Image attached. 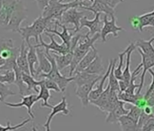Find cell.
Wrapping results in <instances>:
<instances>
[{
    "label": "cell",
    "mask_w": 154,
    "mask_h": 131,
    "mask_svg": "<svg viewBox=\"0 0 154 131\" xmlns=\"http://www.w3.org/2000/svg\"><path fill=\"white\" fill-rule=\"evenodd\" d=\"M44 85L46 87V88H48L49 90H54L55 92H61V89L59 88V86L53 80L49 79V78H44L42 79Z\"/></svg>",
    "instance_id": "obj_40"
},
{
    "label": "cell",
    "mask_w": 154,
    "mask_h": 131,
    "mask_svg": "<svg viewBox=\"0 0 154 131\" xmlns=\"http://www.w3.org/2000/svg\"><path fill=\"white\" fill-rule=\"evenodd\" d=\"M59 1L62 3L63 1V0H59ZM75 1H77V2H79V3H84V1H85V0H75ZM88 1H91V2H94V0H88Z\"/></svg>",
    "instance_id": "obj_48"
},
{
    "label": "cell",
    "mask_w": 154,
    "mask_h": 131,
    "mask_svg": "<svg viewBox=\"0 0 154 131\" xmlns=\"http://www.w3.org/2000/svg\"><path fill=\"white\" fill-rule=\"evenodd\" d=\"M38 100L42 99L43 100V103L41 104V107H49V108H52V105H50L48 103V100L49 98L51 97V94H50V91L48 88H46V87L44 85L42 79L40 80V86H39V93H38Z\"/></svg>",
    "instance_id": "obj_31"
},
{
    "label": "cell",
    "mask_w": 154,
    "mask_h": 131,
    "mask_svg": "<svg viewBox=\"0 0 154 131\" xmlns=\"http://www.w3.org/2000/svg\"><path fill=\"white\" fill-rule=\"evenodd\" d=\"M23 79H24L25 84L27 87V96L31 95V94H34L33 92L39 93L38 88L40 86V80L37 81L31 75H28V74H26V73H23Z\"/></svg>",
    "instance_id": "obj_27"
},
{
    "label": "cell",
    "mask_w": 154,
    "mask_h": 131,
    "mask_svg": "<svg viewBox=\"0 0 154 131\" xmlns=\"http://www.w3.org/2000/svg\"><path fill=\"white\" fill-rule=\"evenodd\" d=\"M81 6H85L84 3H79L77 1H72L70 3H61L59 0H51L48 6L42 11V17L48 18L52 21H60L63 14L73 8H80Z\"/></svg>",
    "instance_id": "obj_3"
},
{
    "label": "cell",
    "mask_w": 154,
    "mask_h": 131,
    "mask_svg": "<svg viewBox=\"0 0 154 131\" xmlns=\"http://www.w3.org/2000/svg\"><path fill=\"white\" fill-rule=\"evenodd\" d=\"M127 47L125 48V50L122 53L118 54V58H119V65L116 69H114V75L116 77V78L118 80H122V75H123V71H122V66H123V60H124V56L127 55Z\"/></svg>",
    "instance_id": "obj_34"
},
{
    "label": "cell",
    "mask_w": 154,
    "mask_h": 131,
    "mask_svg": "<svg viewBox=\"0 0 154 131\" xmlns=\"http://www.w3.org/2000/svg\"><path fill=\"white\" fill-rule=\"evenodd\" d=\"M45 35L47 37H49L51 42L49 44H47V43H45L43 40L42 37H39V45H36L37 46H39V47H45V51H49L50 52V50H52V53L58 54V55H66L68 53H72L71 50H70V48L66 45H64L63 43L58 44L55 41L53 34L47 33V32H45Z\"/></svg>",
    "instance_id": "obj_7"
},
{
    "label": "cell",
    "mask_w": 154,
    "mask_h": 131,
    "mask_svg": "<svg viewBox=\"0 0 154 131\" xmlns=\"http://www.w3.org/2000/svg\"><path fill=\"white\" fill-rule=\"evenodd\" d=\"M137 48L135 43H130L129 46H127V55H126V67H125V69L123 71V75H122V80L126 83L128 86L131 82V71H130V63H131V54L132 52Z\"/></svg>",
    "instance_id": "obj_22"
},
{
    "label": "cell",
    "mask_w": 154,
    "mask_h": 131,
    "mask_svg": "<svg viewBox=\"0 0 154 131\" xmlns=\"http://www.w3.org/2000/svg\"><path fill=\"white\" fill-rule=\"evenodd\" d=\"M141 112H142V108L141 107L132 105L131 107V108L129 109V112H128L127 116H129L130 117H131L132 119H134L135 121L138 122L139 119H140V117L141 115Z\"/></svg>",
    "instance_id": "obj_38"
},
{
    "label": "cell",
    "mask_w": 154,
    "mask_h": 131,
    "mask_svg": "<svg viewBox=\"0 0 154 131\" xmlns=\"http://www.w3.org/2000/svg\"><path fill=\"white\" fill-rule=\"evenodd\" d=\"M51 109H52V111L49 114V116L47 117L46 122L43 126L45 128V131H51L50 125H51V122H52V120H53V118H54V117L55 115H57L58 113H62V114H63L65 116L70 114V108L68 107V103L66 101V97H63L62 100L57 105L53 106Z\"/></svg>",
    "instance_id": "obj_12"
},
{
    "label": "cell",
    "mask_w": 154,
    "mask_h": 131,
    "mask_svg": "<svg viewBox=\"0 0 154 131\" xmlns=\"http://www.w3.org/2000/svg\"><path fill=\"white\" fill-rule=\"evenodd\" d=\"M103 27V20H101V14L98 13L95 15V17L93 20H89L86 17H85L81 20L80 29H82L84 27H88L90 36L94 37V35H96L98 33L101 34Z\"/></svg>",
    "instance_id": "obj_14"
},
{
    "label": "cell",
    "mask_w": 154,
    "mask_h": 131,
    "mask_svg": "<svg viewBox=\"0 0 154 131\" xmlns=\"http://www.w3.org/2000/svg\"><path fill=\"white\" fill-rule=\"evenodd\" d=\"M20 47L14 46V40L0 37V56L6 61L12 57H18Z\"/></svg>",
    "instance_id": "obj_11"
},
{
    "label": "cell",
    "mask_w": 154,
    "mask_h": 131,
    "mask_svg": "<svg viewBox=\"0 0 154 131\" xmlns=\"http://www.w3.org/2000/svg\"><path fill=\"white\" fill-rule=\"evenodd\" d=\"M27 53H28V46H27L26 41L23 40L21 46H20V53L17 59V64L23 73L31 75L30 69H29V65H28V60H27Z\"/></svg>",
    "instance_id": "obj_19"
},
{
    "label": "cell",
    "mask_w": 154,
    "mask_h": 131,
    "mask_svg": "<svg viewBox=\"0 0 154 131\" xmlns=\"http://www.w3.org/2000/svg\"><path fill=\"white\" fill-rule=\"evenodd\" d=\"M2 7H3V0H0V11L2 9Z\"/></svg>",
    "instance_id": "obj_49"
},
{
    "label": "cell",
    "mask_w": 154,
    "mask_h": 131,
    "mask_svg": "<svg viewBox=\"0 0 154 131\" xmlns=\"http://www.w3.org/2000/svg\"><path fill=\"white\" fill-rule=\"evenodd\" d=\"M103 29L101 31V38L103 40V42H106L107 40V36L110 34H112L114 37H118V32L120 31H123L124 29L122 27H118L116 25V18L115 16L111 17V20L108 19V15L103 16Z\"/></svg>",
    "instance_id": "obj_10"
},
{
    "label": "cell",
    "mask_w": 154,
    "mask_h": 131,
    "mask_svg": "<svg viewBox=\"0 0 154 131\" xmlns=\"http://www.w3.org/2000/svg\"><path fill=\"white\" fill-rule=\"evenodd\" d=\"M32 131H38V130H37V128L35 127V125H33V126H32Z\"/></svg>",
    "instance_id": "obj_51"
},
{
    "label": "cell",
    "mask_w": 154,
    "mask_h": 131,
    "mask_svg": "<svg viewBox=\"0 0 154 131\" xmlns=\"http://www.w3.org/2000/svg\"><path fill=\"white\" fill-rule=\"evenodd\" d=\"M149 73L150 76L152 77V80H151V83H150V85H149L148 90L146 91V94L144 95V97H145L146 100L149 98V97L150 96V94H151L152 91L154 90V71H153L152 69H149Z\"/></svg>",
    "instance_id": "obj_41"
},
{
    "label": "cell",
    "mask_w": 154,
    "mask_h": 131,
    "mask_svg": "<svg viewBox=\"0 0 154 131\" xmlns=\"http://www.w3.org/2000/svg\"><path fill=\"white\" fill-rule=\"evenodd\" d=\"M51 22L52 20L43 18L41 15L33 22L32 25L20 27L17 33L21 35L23 40L26 41V45L30 44L31 37L35 38L36 45H39V37H42V34L46 30V28H48V25Z\"/></svg>",
    "instance_id": "obj_2"
},
{
    "label": "cell",
    "mask_w": 154,
    "mask_h": 131,
    "mask_svg": "<svg viewBox=\"0 0 154 131\" xmlns=\"http://www.w3.org/2000/svg\"><path fill=\"white\" fill-rule=\"evenodd\" d=\"M137 78V75L135 74H131V82L129 84V87L127 88V89L124 91L126 94H129V95H134L135 94V90L136 88H139V85H136L135 84V79Z\"/></svg>",
    "instance_id": "obj_39"
},
{
    "label": "cell",
    "mask_w": 154,
    "mask_h": 131,
    "mask_svg": "<svg viewBox=\"0 0 154 131\" xmlns=\"http://www.w3.org/2000/svg\"><path fill=\"white\" fill-rule=\"evenodd\" d=\"M0 102H1V98H0Z\"/></svg>",
    "instance_id": "obj_52"
},
{
    "label": "cell",
    "mask_w": 154,
    "mask_h": 131,
    "mask_svg": "<svg viewBox=\"0 0 154 131\" xmlns=\"http://www.w3.org/2000/svg\"><path fill=\"white\" fill-rule=\"evenodd\" d=\"M36 51H37V56H38V68L35 70V78H37V77L41 73L47 74L51 71L52 64H51L50 60L47 58L45 51H44L42 49V47H39L36 46Z\"/></svg>",
    "instance_id": "obj_17"
},
{
    "label": "cell",
    "mask_w": 154,
    "mask_h": 131,
    "mask_svg": "<svg viewBox=\"0 0 154 131\" xmlns=\"http://www.w3.org/2000/svg\"><path fill=\"white\" fill-rule=\"evenodd\" d=\"M102 78H103V76H101L100 78H98L97 79H95L93 82H88V83H85V84H82V85L76 86L75 95H76L77 97L81 100L83 107H86L90 104V100H89L90 93L94 89V87L102 79Z\"/></svg>",
    "instance_id": "obj_9"
},
{
    "label": "cell",
    "mask_w": 154,
    "mask_h": 131,
    "mask_svg": "<svg viewBox=\"0 0 154 131\" xmlns=\"http://www.w3.org/2000/svg\"><path fill=\"white\" fill-rule=\"evenodd\" d=\"M118 123L122 131H138V122L127 115L122 116Z\"/></svg>",
    "instance_id": "obj_25"
},
{
    "label": "cell",
    "mask_w": 154,
    "mask_h": 131,
    "mask_svg": "<svg viewBox=\"0 0 154 131\" xmlns=\"http://www.w3.org/2000/svg\"><path fill=\"white\" fill-rule=\"evenodd\" d=\"M147 105L151 107H154V90L152 91V93L150 94V96L147 99Z\"/></svg>",
    "instance_id": "obj_45"
},
{
    "label": "cell",
    "mask_w": 154,
    "mask_h": 131,
    "mask_svg": "<svg viewBox=\"0 0 154 131\" xmlns=\"http://www.w3.org/2000/svg\"><path fill=\"white\" fill-rule=\"evenodd\" d=\"M22 101L20 103H8V102H4L5 105L11 107H26L27 108V113L30 117V118L33 120L35 118V115L32 111V107L38 101V97L36 94H31L28 96H23Z\"/></svg>",
    "instance_id": "obj_16"
},
{
    "label": "cell",
    "mask_w": 154,
    "mask_h": 131,
    "mask_svg": "<svg viewBox=\"0 0 154 131\" xmlns=\"http://www.w3.org/2000/svg\"><path fill=\"white\" fill-rule=\"evenodd\" d=\"M125 102L123 101H119V103L117 104V106L111 111L108 113L107 117H106V123H110V124H115L118 123V120L122 117L128 114L129 110L125 109L124 107Z\"/></svg>",
    "instance_id": "obj_20"
},
{
    "label": "cell",
    "mask_w": 154,
    "mask_h": 131,
    "mask_svg": "<svg viewBox=\"0 0 154 131\" xmlns=\"http://www.w3.org/2000/svg\"><path fill=\"white\" fill-rule=\"evenodd\" d=\"M54 22L56 23L57 26H59V27H61L63 28V32L60 33L59 31H57V30H56V27H55V29L46 28V30H45V32L57 35V36L62 39L63 43L64 45H66V46L70 48V50H71V42H72V37H73V34H69V31H74V28H68V27H66V26L60 24L59 21H57V20H55V21H54Z\"/></svg>",
    "instance_id": "obj_18"
},
{
    "label": "cell",
    "mask_w": 154,
    "mask_h": 131,
    "mask_svg": "<svg viewBox=\"0 0 154 131\" xmlns=\"http://www.w3.org/2000/svg\"><path fill=\"white\" fill-rule=\"evenodd\" d=\"M15 95H16V92L12 91L8 85L0 82V98H1V102H5L7 97L10 96H15Z\"/></svg>",
    "instance_id": "obj_36"
},
{
    "label": "cell",
    "mask_w": 154,
    "mask_h": 131,
    "mask_svg": "<svg viewBox=\"0 0 154 131\" xmlns=\"http://www.w3.org/2000/svg\"><path fill=\"white\" fill-rule=\"evenodd\" d=\"M97 56H98V50L95 48V46H93L90 49V51L86 54V56L81 60V62L78 64V66L76 67V69L73 72V76L80 73V72L85 71L91 65V63L97 57Z\"/></svg>",
    "instance_id": "obj_21"
},
{
    "label": "cell",
    "mask_w": 154,
    "mask_h": 131,
    "mask_svg": "<svg viewBox=\"0 0 154 131\" xmlns=\"http://www.w3.org/2000/svg\"><path fill=\"white\" fill-rule=\"evenodd\" d=\"M85 13L84 12H80L78 11V8H71L67 11H65L59 23L62 25H68V24H72L74 26V33H77L78 31H80V25H81V20L85 18Z\"/></svg>",
    "instance_id": "obj_6"
},
{
    "label": "cell",
    "mask_w": 154,
    "mask_h": 131,
    "mask_svg": "<svg viewBox=\"0 0 154 131\" xmlns=\"http://www.w3.org/2000/svg\"><path fill=\"white\" fill-rule=\"evenodd\" d=\"M150 27H154V17L151 19V21H150Z\"/></svg>",
    "instance_id": "obj_50"
},
{
    "label": "cell",
    "mask_w": 154,
    "mask_h": 131,
    "mask_svg": "<svg viewBox=\"0 0 154 131\" xmlns=\"http://www.w3.org/2000/svg\"><path fill=\"white\" fill-rule=\"evenodd\" d=\"M26 18H27V8L22 2V0H17L11 19L9 21V24L6 29L13 32H18L20 28V25Z\"/></svg>",
    "instance_id": "obj_5"
},
{
    "label": "cell",
    "mask_w": 154,
    "mask_h": 131,
    "mask_svg": "<svg viewBox=\"0 0 154 131\" xmlns=\"http://www.w3.org/2000/svg\"><path fill=\"white\" fill-rule=\"evenodd\" d=\"M35 1L36 2V4H37L39 9L43 11V10L48 6V4L50 3L51 0H35Z\"/></svg>",
    "instance_id": "obj_44"
},
{
    "label": "cell",
    "mask_w": 154,
    "mask_h": 131,
    "mask_svg": "<svg viewBox=\"0 0 154 131\" xmlns=\"http://www.w3.org/2000/svg\"><path fill=\"white\" fill-rule=\"evenodd\" d=\"M116 66V59H113L112 61V70L111 73L109 75L108 78V85L110 86L111 89L113 91H117L120 93V85H119V80L116 78L115 75H114V69Z\"/></svg>",
    "instance_id": "obj_32"
},
{
    "label": "cell",
    "mask_w": 154,
    "mask_h": 131,
    "mask_svg": "<svg viewBox=\"0 0 154 131\" xmlns=\"http://www.w3.org/2000/svg\"><path fill=\"white\" fill-rule=\"evenodd\" d=\"M138 52L140 54L142 61H141L140 64H139L137 66V68L134 69V71L132 73L138 76V71H140L142 69V72H141V75H140V82L139 84V88H138V91H137V93L140 94V92H141V90L143 88V86H144V80H145L146 72L149 71V69H151L152 68H154V60L152 58H150L149 56H148L147 55H145L140 48H138Z\"/></svg>",
    "instance_id": "obj_8"
},
{
    "label": "cell",
    "mask_w": 154,
    "mask_h": 131,
    "mask_svg": "<svg viewBox=\"0 0 154 131\" xmlns=\"http://www.w3.org/2000/svg\"><path fill=\"white\" fill-rule=\"evenodd\" d=\"M16 74L14 70L0 71V82L4 84H15Z\"/></svg>",
    "instance_id": "obj_35"
},
{
    "label": "cell",
    "mask_w": 154,
    "mask_h": 131,
    "mask_svg": "<svg viewBox=\"0 0 154 131\" xmlns=\"http://www.w3.org/2000/svg\"><path fill=\"white\" fill-rule=\"evenodd\" d=\"M153 17H154V10L149 13L144 14L142 16H138V19L140 22V32H142L144 27H150V21L153 18Z\"/></svg>",
    "instance_id": "obj_33"
},
{
    "label": "cell",
    "mask_w": 154,
    "mask_h": 131,
    "mask_svg": "<svg viewBox=\"0 0 154 131\" xmlns=\"http://www.w3.org/2000/svg\"><path fill=\"white\" fill-rule=\"evenodd\" d=\"M17 0H3V7L0 11V27L7 28L16 8Z\"/></svg>",
    "instance_id": "obj_13"
},
{
    "label": "cell",
    "mask_w": 154,
    "mask_h": 131,
    "mask_svg": "<svg viewBox=\"0 0 154 131\" xmlns=\"http://www.w3.org/2000/svg\"><path fill=\"white\" fill-rule=\"evenodd\" d=\"M45 54H46V56L47 58L50 60L51 64H52V69L49 73L47 74H44V73H41L37 78H49L53 81H54L60 88L61 89V92H64L67 86L69 85V83L74 81V76L73 77H71V78H66L65 76H63L61 73H60V70L58 69L57 68V65L55 63V59L54 57L53 56V55L49 52V51H45Z\"/></svg>",
    "instance_id": "obj_4"
},
{
    "label": "cell",
    "mask_w": 154,
    "mask_h": 131,
    "mask_svg": "<svg viewBox=\"0 0 154 131\" xmlns=\"http://www.w3.org/2000/svg\"><path fill=\"white\" fill-rule=\"evenodd\" d=\"M154 37H151L149 40L140 39L135 42V45L138 48H140L145 55L149 56L154 60Z\"/></svg>",
    "instance_id": "obj_24"
},
{
    "label": "cell",
    "mask_w": 154,
    "mask_h": 131,
    "mask_svg": "<svg viewBox=\"0 0 154 131\" xmlns=\"http://www.w3.org/2000/svg\"><path fill=\"white\" fill-rule=\"evenodd\" d=\"M104 71V68L103 65V61L101 56L98 55L97 57L91 63V65L85 70V72L93 74V75H98V76H103L102 74ZM104 74V73H103Z\"/></svg>",
    "instance_id": "obj_28"
},
{
    "label": "cell",
    "mask_w": 154,
    "mask_h": 131,
    "mask_svg": "<svg viewBox=\"0 0 154 131\" xmlns=\"http://www.w3.org/2000/svg\"><path fill=\"white\" fill-rule=\"evenodd\" d=\"M125 0H104V2L112 9H114L120 3H122Z\"/></svg>",
    "instance_id": "obj_43"
},
{
    "label": "cell",
    "mask_w": 154,
    "mask_h": 131,
    "mask_svg": "<svg viewBox=\"0 0 154 131\" xmlns=\"http://www.w3.org/2000/svg\"><path fill=\"white\" fill-rule=\"evenodd\" d=\"M153 130H154V117H151L144 124L140 131H153Z\"/></svg>",
    "instance_id": "obj_42"
},
{
    "label": "cell",
    "mask_w": 154,
    "mask_h": 131,
    "mask_svg": "<svg viewBox=\"0 0 154 131\" xmlns=\"http://www.w3.org/2000/svg\"><path fill=\"white\" fill-rule=\"evenodd\" d=\"M14 71H15V74H16L15 84L19 88V95H20V97H23L24 95H27V87H26V85L24 82L22 70L18 68V66H16V68L14 69Z\"/></svg>",
    "instance_id": "obj_30"
},
{
    "label": "cell",
    "mask_w": 154,
    "mask_h": 131,
    "mask_svg": "<svg viewBox=\"0 0 154 131\" xmlns=\"http://www.w3.org/2000/svg\"><path fill=\"white\" fill-rule=\"evenodd\" d=\"M110 93H111V88L108 85L106 89H104V91L103 92V94L94 101H91L90 103L93 104L94 106L97 107L101 111L104 112L106 106L108 104V100H109V97H110Z\"/></svg>",
    "instance_id": "obj_29"
},
{
    "label": "cell",
    "mask_w": 154,
    "mask_h": 131,
    "mask_svg": "<svg viewBox=\"0 0 154 131\" xmlns=\"http://www.w3.org/2000/svg\"><path fill=\"white\" fill-rule=\"evenodd\" d=\"M28 46V53H27V60H28V65H29V69H30V74L33 78H35V65L38 63V56H37V51H36V46L27 45Z\"/></svg>",
    "instance_id": "obj_23"
},
{
    "label": "cell",
    "mask_w": 154,
    "mask_h": 131,
    "mask_svg": "<svg viewBox=\"0 0 154 131\" xmlns=\"http://www.w3.org/2000/svg\"><path fill=\"white\" fill-rule=\"evenodd\" d=\"M6 62H7V61H6L5 59H3L1 56H0V68H1L2 66H4V65L6 64Z\"/></svg>",
    "instance_id": "obj_47"
},
{
    "label": "cell",
    "mask_w": 154,
    "mask_h": 131,
    "mask_svg": "<svg viewBox=\"0 0 154 131\" xmlns=\"http://www.w3.org/2000/svg\"><path fill=\"white\" fill-rule=\"evenodd\" d=\"M31 120H32L31 118H26V119H25L22 123L17 124V125H16V126H11L10 122L8 121L7 126H3L0 125V131H13V130H17V129H19V128H22L24 126H26V125L28 122H30Z\"/></svg>",
    "instance_id": "obj_37"
},
{
    "label": "cell",
    "mask_w": 154,
    "mask_h": 131,
    "mask_svg": "<svg viewBox=\"0 0 154 131\" xmlns=\"http://www.w3.org/2000/svg\"><path fill=\"white\" fill-rule=\"evenodd\" d=\"M101 37V34L98 33L94 35V37H90L89 32L85 35H83L81 39L79 40L78 44H77L73 53H72V60L70 65V71L69 76L70 78L72 77L73 72L78 66V64L81 62V60L86 56V54L90 51V49L94 46V43Z\"/></svg>",
    "instance_id": "obj_1"
},
{
    "label": "cell",
    "mask_w": 154,
    "mask_h": 131,
    "mask_svg": "<svg viewBox=\"0 0 154 131\" xmlns=\"http://www.w3.org/2000/svg\"><path fill=\"white\" fill-rule=\"evenodd\" d=\"M52 55L55 59V63L60 71L67 67H70L72 60V53H68L66 55H58V54L52 53Z\"/></svg>",
    "instance_id": "obj_26"
},
{
    "label": "cell",
    "mask_w": 154,
    "mask_h": 131,
    "mask_svg": "<svg viewBox=\"0 0 154 131\" xmlns=\"http://www.w3.org/2000/svg\"><path fill=\"white\" fill-rule=\"evenodd\" d=\"M79 8L84 10H88L90 12L94 13L95 15L98 13H103L105 15H108L110 17H113L115 15V10L110 8L105 2L104 0H94V2L91 6H81Z\"/></svg>",
    "instance_id": "obj_15"
},
{
    "label": "cell",
    "mask_w": 154,
    "mask_h": 131,
    "mask_svg": "<svg viewBox=\"0 0 154 131\" xmlns=\"http://www.w3.org/2000/svg\"><path fill=\"white\" fill-rule=\"evenodd\" d=\"M153 107H149V106H146V107H144L143 108H142V110L147 114V115H154L153 114V109H152Z\"/></svg>",
    "instance_id": "obj_46"
}]
</instances>
